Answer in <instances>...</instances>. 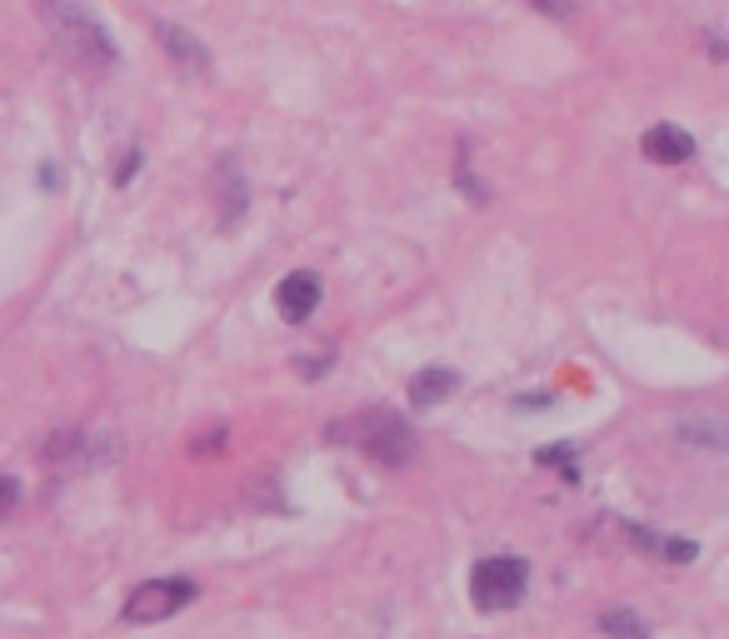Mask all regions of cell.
I'll use <instances>...</instances> for the list:
<instances>
[{
    "label": "cell",
    "instance_id": "1",
    "mask_svg": "<svg viewBox=\"0 0 729 639\" xmlns=\"http://www.w3.org/2000/svg\"><path fill=\"white\" fill-rule=\"evenodd\" d=\"M330 440H350L355 450H365L371 460H380V465L400 470L405 460L415 455V434L410 425L400 420L395 410H365V415H350V420L330 425Z\"/></svg>",
    "mask_w": 729,
    "mask_h": 639
},
{
    "label": "cell",
    "instance_id": "2",
    "mask_svg": "<svg viewBox=\"0 0 729 639\" xmlns=\"http://www.w3.org/2000/svg\"><path fill=\"white\" fill-rule=\"evenodd\" d=\"M41 15L80 60H90V66H115V41H110V31L86 11V5H76V0H41Z\"/></svg>",
    "mask_w": 729,
    "mask_h": 639
},
{
    "label": "cell",
    "instance_id": "3",
    "mask_svg": "<svg viewBox=\"0 0 729 639\" xmlns=\"http://www.w3.org/2000/svg\"><path fill=\"white\" fill-rule=\"evenodd\" d=\"M530 590V564L520 554H485L470 570V595L479 609H515Z\"/></svg>",
    "mask_w": 729,
    "mask_h": 639
},
{
    "label": "cell",
    "instance_id": "4",
    "mask_svg": "<svg viewBox=\"0 0 729 639\" xmlns=\"http://www.w3.org/2000/svg\"><path fill=\"white\" fill-rule=\"evenodd\" d=\"M196 595V580H145L125 599V625H161V619L180 615Z\"/></svg>",
    "mask_w": 729,
    "mask_h": 639
},
{
    "label": "cell",
    "instance_id": "5",
    "mask_svg": "<svg viewBox=\"0 0 729 639\" xmlns=\"http://www.w3.org/2000/svg\"><path fill=\"white\" fill-rule=\"evenodd\" d=\"M275 305H280V315L290 320V326H300V320H310L320 305V275L310 271H295L280 280V290H275Z\"/></svg>",
    "mask_w": 729,
    "mask_h": 639
},
{
    "label": "cell",
    "instance_id": "6",
    "mask_svg": "<svg viewBox=\"0 0 729 639\" xmlns=\"http://www.w3.org/2000/svg\"><path fill=\"white\" fill-rule=\"evenodd\" d=\"M640 151L654 165H685V161H695V135L680 131V125H654V131H644Z\"/></svg>",
    "mask_w": 729,
    "mask_h": 639
},
{
    "label": "cell",
    "instance_id": "7",
    "mask_svg": "<svg viewBox=\"0 0 729 639\" xmlns=\"http://www.w3.org/2000/svg\"><path fill=\"white\" fill-rule=\"evenodd\" d=\"M460 390V370L450 365H430V370H415L410 375V405H420V410H435L440 400H450V395Z\"/></svg>",
    "mask_w": 729,
    "mask_h": 639
},
{
    "label": "cell",
    "instance_id": "8",
    "mask_svg": "<svg viewBox=\"0 0 729 639\" xmlns=\"http://www.w3.org/2000/svg\"><path fill=\"white\" fill-rule=\"evenodd\" d=\"M625 540L634 544V550H644V554H660V560H670V564H689L699 554V544L695 540H675V535H654V530H644V525H634V520H625Z\"/></svg>",
    "mask_w": 729,
    "mask_h": 639
},
{
    "label": "cell",
    "instance_id": "9",
    "mask_svg": "<svg viewBox=\"0 0 729 639\" xmlns=\"http://www.w3.org/2000/svg\"><path fill=\"white\" fill-rule=\"evenodd\" d=\"M155 35H161V45H165V51L186 60V70H206V66H210V55L200 51V45H196V35H190V31H180V25H155Z\"/></svg>",
    "mask_w": 729,
    "mask_h": 639
},
{
    "label": "cell",
    "instance_id": "10",
    "mask_svg": "<svg viewBox=\"0 0 729 639\" xmlns=\"http://www.w3.org/2000/svg\"><path fill=\"white\" fill-rule=\"evenodd\" d=\"M599 629L610 639H650V629H644V619L634 615V609H610V615H599Z\"/></svg>",
    "mask_w": 729,
    "mask_h": 639
},
{
    "label": "cell",
    "instance_id": "11",
    "mask_svg": "<svg viewBox=\"0 0 729 639\" xmlns=\"http://www.w3.org/2000/svg\"><path fill=\"white\" fill-rule=\"evenodd\" d=\"M540 465L565 470V480H575V475H579V465H575V455H570V450H540Z\"/></svg>",
    "mask_w": 729,
    "mask_h": 639
},
{
    "label": "cell",
    "instance_id": "12",
    "mask_svg": "<svg viewBox=\"0 0 729 639\" xmlns=\"http://www.w3.org/2000/svg\"><path fill=\"white\" fill-rule=\"evenodd\" d=\"M15 499H21V485H15L11 475H0V520L15 509Z\"/></svg>",
    "mask_w": 729,
    "mask_h": 639
},
{
    "label": "cell",
    "instance_id": "13",
    "mask_svg": "<svg viewBox=\"0 0 729 639\" xmlns=\"http://www.w3.org/2000/svg\"><path fill=\"white\" fill-rule=\"evenodd\" d=\"M135 170H141V155H120V165H115V185H131L135 180Z\"/></svg>",
    "mask_w": 729,
    "mask_h": 639
},
{
    "label": "cell",
    "instance_id": "14",
    "mask_svg": "<svg viewBox=\"0 0 729 639\" xmlns=\"http://www.w3.org/2000/svg\"><path fill=\"white\" fill-rule=\"evenodd\" d=\"M544 15H570V0H534Z\"/></svg>",
    "mask_w": 729,
    "mask_h": 639
}]
</instances>
